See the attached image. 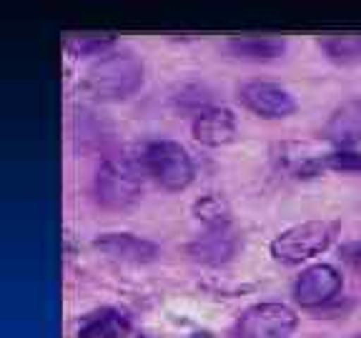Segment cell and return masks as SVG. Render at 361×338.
Masks as SVG:
<instances>
[{
  "instance_id": "1",
  "label": "cell",
  "mask_w": 361,
  "mask_h": 338,
  "mask_svg": "<svg viewBox=\"0 0 361 338\" xmlns=\"http://www.w3.org/2000/svg\"><path fill=\"white\" fill-rule=\"evenodd\" d=\"M146 183V168L141 158L126 156H108L96 170L93 191L101 208L106 211H128L143 196Z\"/></svg>"
},
{
  "instance_id": "2",
  "label": "cell",
  "mask_w": 361,
  "mask_h": 338,
  "mask_svg": "<svg viewBox=\"0 0 361 338\" xmlns=\"http://www.w3.org/2000/svg\"><path fill=\"white\" fill-rule=\"evenodd\" d=\"M143 85V63L130 51H111L85 70L83 90L101 101H123Z\"/></svg>"
},
{
  "instance_id": "3",
  "label": "cell",
  "mask_w": 361,
  "mask_h": 338,
  "mask_svg": "<svg viewBox=\"0 0 361 338\" xmlns=\"http://www.w3.org/2000/svg\"><path fill=\"white\" fill-rule=\"evenodd\" d=\"M341 225L336 220H304V223L288 225L274 241L269 243V251L274 261L286 265H299L329 251L338 236Z\"/></svg>"
},
{
  "instance_id": "4",
  "label": "cell",
  "mask_w": 361,
  "mask_h": 338,
  "mask_svg": "<svg viewBox=\"0 0 361 338\" xmlns=\"http://www.w3.org/2000/svg\"><path fill=\"white\" fill-rule=\"evenodd\" d=\"M141 161L143 168H146V175H151L158 186L169 193L186 191L193 183V175H196L188 151L180 143L169 141V138H158V141L146 143Z\"/></svg>"
},
{
  "instance_id": "5",
  "label": "cell",
  "mask_w": 361,
  "mask_h": 338,
  "mask_svg": "<svg viewBox=\"0 0 361 338\" xmlns=\"http://www.w3.org/2000/svg\"><path fill=\"white\" fill-rule=\"evenodd\" d=\"M299 326V315L291 306L264 301L246 308L238 318L241 338H291Z\"/></svg>"
},
{
  "instance_id": "6",
  "label": "cell",
  "mask_w": 361,
  "mask_h": 338,
  "mask_svg": "<svg viewBox=\"0 0 361 338\" xmlns=\"http://www.w3.org/2000/svg\"><path fill=\"white\" fill-rule=\"evenodd\" d=\"M238 101L264 120H283L296 113V101L283 85L271 80H246L238 85Z\"/></svg>"
},
{
  "instance_id": "7",
  "label": "cell",
  "mask_w": 361,
  "mask_h": 338,
  "mask_svg": "<svg viewBox=\"0 0 361 338\" xmlns=\"http://www.w3.org/2000/svg\"><path fill=\"white\" fill-rule=\"evenodd\" d=\"M344 288V278L331 263H314L301 270L293 283V301L301 308H322Z\"/></svg>"
},
{
  "instance_id": "8",
  "label": "cell",
  "mask_w": 361,
  "mask_h": 338,
  "mask_svg": "<svg viewBox=\"0 0 361 338\" xmlns=\"http://www.w3.org/2000/svg\"><path fill=\"white\" fill-rule=\"evenodd\" d=\"M238 248H241V236L233 231V225H226V228H206L201 236L188 243L186 254L196 263L224 265L238 254Z\"/></svg>"
},
{
  "instance_id": "9",
  "label": "cell",
  "mask_w": 361,
  "mask_h": 338,
  "mask_svg": "<svg viewBox=\"0 0 361 338\" xmlns=\"http://www.w3.org/2000/svg\"><path fill=\"white\" fill-rule=\"evenodd\" d=\"M191 133L196 143L206 148H221L236 141L238 125L236 115L231 108L226 106H211L209 111L198 113L191 123Z\"/></svg>"
},
{
  "instance_id": "10",
  "label": "cell",
  "mask_w": 361,
  "mask_h": 338,
  "mask_svg": "<svg viewBox=\"0 0 361 338\" xmlns=\"http://www.w3.org/2000/svg\"><path fill=\"white\" fill-rule=\"evenodd\" d=\"M93 248L103 256L123 263H151L158 258V246L133 233H101L93 238Z\"/></svg>"
},
{
  "instance_id": "11",
  "label": "cell",
  "mask_w": 361,
  "mask_h": 338,
  "mask_svg": "<svg viewBox=\"0 0 361 338\" xmlns=\"http://www.w3.org/2000/svg\"><path fill=\"white\" fill-rule=\"evenodd\" d=\"M322 135H324V141L341 148V151H351L354 146H359L361 143V98H351V101L341 103V106L329 115Z\"/></svg>"
},
{
  "instance_id": "12",
  "label": "cell",
  "mask_w": 361,
  "mask_h": 338,
  "mask_svg": "<svg viewBox=\"0 0 361 338\" xmlns=\"http://www.w3.org/2000/svg\"><path fill=\"white\" fill-rule=\"evenodd\" d=\"M133 323L118 308H98L83 315L78 323V338H130Z\"/></svg>"
},
{
  "instance_id": "13",
  "label": "cell",
  "mask_w": 361,
  "mask_h": 338,
  "mask_svg": "<svg viewBox=\"0 0 361 338\" xmlns=\"http://www.w3.org/2000/svg\"><path fill=\"white\" fill-rule=\"evenodd\" d=\"M226 51L243 61H276L286 53V40L271 35H241L226 40Z\"/></svg>"
},
{
  "instance_id": "14",
  "label": "cell",
  "mask_w": 361,
  "mask_h": 338,
  "mask_svg": "<svg viewBox=\"0 0 361 338\" xmlns=\"http://www.w3.org/2000/svg\"><path fill=\"white\" fill-rule=\"evenodd\" d=\"M319 45L329 61L338 65L361 63V33H329L319 38Z\"/></svg>"
},
{
  "instance_id": "15",
  "label": "cell",
  "mask_w": 361,
  "mask_h": 338,
  "mask_svg": "<svg viewBox=\"0 0 361 338\" xmlns=\"http://www.w3.org/2000/svg\"><path fill=\"white\" fill-rule=\"evenodd\" d=\"M193 215L196 220H201L206 228H226L231 225V208L228 201L219 193H206V196L193 201Z\"/></svg>"
},
{
  "instance_id": "16",
  "label": "cell",
  "mask_w": 361,
  "mask_h": 338,
  "mask_svg": "<svg viewBox=\"0 0 361 338\" xmlns=\"http://www.w3.org/2000/svg\"><path fill=\"white\" fill-rule=\"evenodd\" d=\"M171 103H173V108L178 113H191L193 118H196L198 113L211 108V93L206 90V85L186 83L176 90V96L171 98Z\"/></svg>"
},
{
  "instance_id": "17",
  "label": "cell",
  "mask_w": 361,
  "mask_h": 338,
  "mask_svg": "<svg viewBox=\"0 0 361 338\" xmlns=\"http://www.w3.org/2000/svg\"><path fill=\"white\" fill-rule=\"evenodd\" d=\"M116 48V38L113 35H78V38L68 40V53L75 58L85 56H106Z\"/></svg>"
},
{
  "instance_id": "18",
  "label": "cell",
  "mask_w": 361,
  "mask_h": 338,
  "mask_svg": "<svg viewBox=\"0 0 361 338\" xmlns=\"http://www.w3.org/2000/svg\"><path fill=\"white\" fill-rule=\"evenodd\" d=\"M334 170V173H359L361 170V156L356 151H329L322 156V173Z\"/></svg>"
},
{
  "instance_id": "19",
  "label": "cell",
  "mask_w": 361,
  "mask_h": 338,
  "mask_svg": "<svg viewBox=\"0 0 361 338\" xmlns=\"http://www.w3.org/2000/svg\"><path fill=\"white\" fill-rule=\"evenodd\" d=\"M341 258H344L346 263L351 265V268L359 270V273H361V241L346 243V246L341 248Z\"/></svg>"
},
{
  "instance_id": "20",
  "label": "cell",
  "mask_w": 361,
  "mask_h": 338,
  "mask_svg": "<svg viewBox=\"0 0 361 338\" xmlns=\"http://www.w3.org/2000/svg\"><path fill=\"white\" fill-rule=\"evenodd\" d=\"M191 338H211L209 333H196V336H191Z\"/></svg>"
},
{
  "instance_id": "21",
  "label": "cell",
  "mask_w": 361,
  "mask_h": 338,
  "mask_svg": "<svg viewBox=\"0 0 361 338\" xmlns=\"http://www.w3.org/2000/svg\"><path fill=\"white\" fill-rule=\"evenodd\" d=\"M359 338H361V336H359Z\"/></svg>"
}]
</instances>
